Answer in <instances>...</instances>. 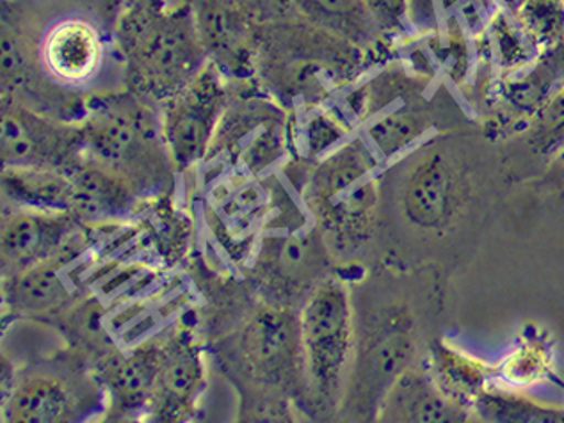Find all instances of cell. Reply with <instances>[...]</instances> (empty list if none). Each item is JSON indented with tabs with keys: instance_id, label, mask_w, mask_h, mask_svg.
<instances>
[{
	"instance_id": "obj_1",
	"label": "cell",
	"mask_w": 564,
	"mask_h": 423,
	"mask_svg": "<svg viewBox=\"0 0 564 423\" xmlns=\"http://www.w3.org/2000/svg\"><path fill=\"white\" fill-rule=\"evenodd\" d=\"M306 205L338 249L360 248L372 234L380 205L378 162L369 150L347 144L321 161L306 187Z\"/></svg>"
},
{
	"instance_id": "obj_2",
	"label": "cell",
	"mask_w": 564,
	"mask_h": 423,
	"mask_svg": "<svg viewBox=\"0 0 564 423\" xmlns=\"http://www.w3.org/2000/svg\"><path fill=\"white\" fill-rule=\"evenodd\" d=\"M303 365L324 404H335L343 393L355 350V323L349 290L337 278H326L312 290L300 313Z\"/></svg>"
},
{
	"instance_id": "obj_3",
	"label": "cell",
	"mask_w": 564,
	"mask_h": 423,
	"mask_svg": "<svg viewBox=\"0 0 564 423\" xmlns=\"http://www.w3.org/2000/svg\"><path fill=\"white\" fill-rule=\"evenodd\" d=\"M83 373L61 372L59 368H36L20 373L6 397V422H75L89 413L95 391Z\"/></svg>"
},
{
	"instance_id": "obj_4",
	"label": "cell",
	"mask_w": 564,
	"mask_h": 423,
	"mask_svg": "<svg viewBox=\"0 0 564 423\" xmlns=\"http://www.w3.org/2000/svg\"><path fill=\"white\" fill-rule=\"evenodd\" d=\"M106 42L86 17L66 14L46 28L40 43V63L48 77L68 88H83L106 65Z\"/></svg>"
},
{
	"instance_id": "obj_5",
	"label": "cell",
	"mask_w": 564,
	"mask_h": 423,
	"mask_svg": "<svg viewBox=\"0 0 564 423\" xmlns=\"http://www.w3.org/2000/svg\"><path fill=\"white\" fill-rule=\"evenodd\" d=\"M74 212L20 207L2 225V269L4 276H17L56 253L77 231Z\"/></svg>"
},
{
	"instance_id": "obj_6",
	"label": "cell",
	"mask_w": 564,
	"mask_h": 423,
	"mask_svg": "<svg viewBox=\"0 0 564 423\" xmlns=\"http://www.w3.org/2000/svg\"><path fill=\"white\" fill-rule=\"evenodd\" d=\"M93 161L109 167L134 185L135 180L149 176V171L159 166L149 161L155 153V147L149 143L141 124L127 112L109 111L98 115L84 134Z\"/></svg>"
},
{
	"instance_id": "obj_7",
	"label": "cell",
	"mask_w": 564,
	"mask_h": 423,
	"mask_svg": "<svg viewBox=\"0 0 564 423\" xmlns=\"http://www.w3.org/2000/svg\"><path fill=\"white\" fill-rule=\"evenodd\" d=\"M84 246L83 237L75 231L52 257L17 276L6 278V303L23 315H43L63 308L69 300L66 271L83 254Z\"/></svg>"
},
{
	"instance_id": "obj_8",
	"label": "cell",
	"mask_w": 564,
	"mask_h": 423,
	"mask_svg": "<svg viewBox=\"0 0 564 423\" xmlns=\"http://www.w3.org/2000/svg\"><path fill=\"white\" fill-rule=\"evenodd\" d=\"M378 416L383 422L459 423L474 414L436 387L426 365H410L384 393Z\"/></svg>"
},
{
	"instance_id": "obj_9",
	"label": "cell",
	"mask_w": 564,
	"mask_h": 423,
	"mask_svg": "<svg viewBox=\"0 0 564 423\" xmlns=\"http://www.w3.org/2000/svg\"><path fill=\"white\" fill-rule=\"evenodd\" d=\"M458 199L454 167L444 153H427L404 180L401 207L412 225L435 230L449 221Z\"/></svg>"
},
{
	"instance_id": "obj_10",
	"label": "cell",
	"mask_w": 564,
	"mask_h": 423,
	"mask_svg": "<svg viewBox=\"0 0 564 423\" xmlns=\"http://www.w3.org/2000/svg\"><path fill=\"white\" fill-rule=\"evenodd\" d=\"M205 365L191 341L173 340L161 350L158 388L153 395V416L178 420L191 410L204 388Z\"/></svg>"
},
{
	"instance_id": "obj_11",
	"label": "cell",
	"mask_w": 564,
	"mask_h": 423,
	"mask_svg": "<svg viewBox=\"0 0 564 423\" xmlns=\"http://www.w3.org/2000/svg\"><path fill=\"white\" fill-rule=\"evenodd\" d=\"M161 350L162 347L158 346H141L104 365L100 379L111 402V413L118 419L149 410L152 405L161 368Z\"/></svg>"
},
{
	"instance_id": "obj_12",
	"label": "cell",
	"mask_w": 564,
	"mask_h": 423,
	"mask_svg": "<svg viewBox=\"0 0 564 423\" xmlns=\"http://www.w3.org/2000/svg\"><path fill=\"white\" fill-rule=\"evenodd\" d=\"M2 161L4 167L69 170L79 162V141L57 134V130L45 129L43 124L4 116Z\"/></svg>"
},
{
	"instance_id": "obj_13",
	"label": "cell",
	"mask_w": 564,
	"mask_h": 423,
	"mask_svg": "<svg viewBox=\"0 0 564 423\" xmlns=\"http://www.w3.org/2000/svg\"><path fill=\"white\" fill-rule=\"evenodd\" d=\"M68 173L74 184V214L79 219H115L134 207V185L97 161L75 162Z\"/></svg>"
},
{
	"instance_id": "obj_14",
	"label": "cell",
	"mask_w": 564,
	"mask_h": 423,
	"mask_svg": "<svg viewBox=\"0 0 564 423\" xmlns=\"http://www.w3.org/2000/svg\"><path fill=\"white\" fill-rule=\"evenodd\" d=\"M246 356L259 372L268 376L282 373L294 364L301 347L300 317L282 310H265L251 321L245 332Z\"/></svg>"
},
{
	"instance_id": "obj_15",
	"label": "cell",
	"mask_w": 564,
	"mask_h": 423,
	"mask_svg": "<svg viewBox=\"0 0 564 423\" xmlns=\"http://www.w3.org/2000/svg\"><path fill=\"white\" fill-rule=\"evenodd\" d=\"M424 365L431 378L435 379L436 387L451 401L470 411L479 393L490 387L491 378H496L499 372V367H491L482 359L462 352L456 347L445 346L442 341L433 344L430 358Z\"/></svg>"
},
{
	"instance_id": "obj_16",
	"label": "cell",
	"mask_w": 564,
	"mask_h": 423,
	"mask_svg": "<svg viewBox=\"0 0 564 423\" xmlns=\"http://www.w3.org/2000/svg\"><path fill=\"white\" fill-rule=\"evenodd\" d=\"M2 187L6 198L19 207L74 212V184L68 170L4 167Z\"/></svg>"
},
{
	"instance_id": "obj_17",
	"label": "cell",
	"mask_w": 564,
	"mask_h": 423,
	"mask_svg": "<svg viewBox=\"0 0 564 423\" xmlns=\"http://www.w3.org/2000/svg\"><path fill=\"white\" fill-rule=\"evenodd\" d=\"M214 100L191 97L176 107L166 127V150L176 171H184L202 161L213 129Z\"/></svg>"
},
{
	"instance_id": "obj_18",
	"label": "cell",
	"mask_w": 564,
	"mask_h": 423,
	"mask_svg": "<svg viewBox=\"0 0 564 423\" xmlns=\"http://www.w3.org/2000/svg\"><path fill=\"white\" fill-rule=\"evenodd\" d=\"M473 414L491 423H564L563 405L505 388L486 387L473 404Z\"/></svg>"
},
{
	"instance_id": "obj_19",
	"label": "cell",
	"mask_w": 564,
	"mask_h": 423,
	"mask_svg": "<svg viewBox=\"0 0 564 423\" xmlns=\"http://www.w3.org/2000/svg\"><path fill=\"white\" fill-rule=\"evenodd\" d=\"M416 19L433 29V33L462 34L465 28L470 33H482L486 25L500 10L497 0H410V10Z\"/></svg>"
},
{
	"instance_id": "obj_20",
	"label": "cell",
	"mask_w": 564,
	"mask_h": 423,
	"mask_svg": "<svg viewBox=\"0 0 564 423\" xmlns=\"http://www.w3.org/2000/svg\"><path fill=\"white\" fill-rule=\"evenodd\" d=\"M485 33L490 36L491 52L499 59V65L509 72L525 68L542 56V52L523 33L514 14L502 8L486 25Z\"/></svg>"
},
{
	"instance_id": "obj_21",
	"label": "cell",
	"mask_w": 564,
	"mask_h": 423,
	"mask_svg": "<svg viewBox=\"0 0 564 423\" xmlns=\"http://www.w3.org/2000/svg\"><path fill=\"white\" fill-rule=\"evenodd\" d=\"M514 19L542 54L564 42V0H525Z\"/></svg>"
},
{
	"instance_id": "obj_22",
	"label": "cell",
	"mask_w": 564,
	"mask_h": 423,
	"mask_svg": "<svg viewBox=\"0 0 564 423\" xmlns=\"http://www.w3.org/2000/svg\"><path fill=\"white\" fill-rule=\"evenodd\" d=\"M554 352L540 336L523 338L522 344L502 361L499 372L506 381L517 387H529L551 376Z\"/></svg>"
},
{
	"instance_id": "obj_23",
	"label": "cell",
	"mask_w": 564,
	"mask_h": 423,
	"mask_svg": "<svg viewBox=\"0 0 564 423\" xmlns=\"http://www.w3.org/2000/svg\"><path fill=\"white\" fill-rule=\"evenodd\" d=\"M529 143L542 155H560L564 150V83L543 101L525 124Z\"/></svg>"
},
{
	"instance_id": "obj_24",
	"label": "cell",
	"mask_w": 564,
	"mask_h": 423,
	"mask_svg": "<svg viewBox=\"0 0 564 423\" xmlns=\"http://www.w3.org/2000/svg\"><path fill=\"white\" fill-rule=\"evenodd\" d=\"M427 129L424 116L416 111H399L387 116L369 130L370 143L378 148L384 161L412 147Z\"/></svg>"
},
{
	"instance_id": "obj_25",
	"label": "cell",
	"mask_w": 564,
	"mask_h": 423,
	"mask_svg": "<svg viewBox=\"0 0 564 423\" xmlns=\"http://www.w3.org/2000/svg\"><path fill=\"white\" fill-rule=\"evenodd\" d=\"M372 4L383 13L390 14L392 19H398L401 14L406 11V6L410 4V0H372Z\"/></svg>"
},
{
	"instance_id": "obj_26",
	"label": "cell",
	"mask_w": 564,
	"mask_h": 423,
	"mask_svg": "<svg viewBox=\"0 0 564 423\" xmlns=\"http://www.w3.org/2000/svg\"><path fill=\"white\" fill-rule=\"evenodd\" d=\"M497 2H499V6L502 8V10L514 14L520 10V6H522L525 0H497Z\"/></svg>"
},
{
	"instance_id": "obj_27",
	"label": "cell",
	"mask_w": 564,
	"mask_h": 423,
	"mask_svg": "<svg viewBox=\"0 0 564 423\" xmlns=\"http://www.w3.org/2000/svg\"><path fill=\"white\" fill-rule=\"evenodd\" d=\"M554 161L560 162V167H561V171H563V175H564V150H563V152L560 153V155L555 156Z\"/></svg>"
}]
</instances>
